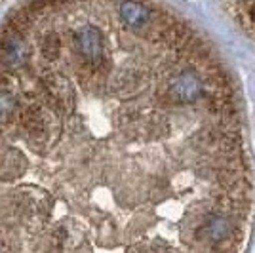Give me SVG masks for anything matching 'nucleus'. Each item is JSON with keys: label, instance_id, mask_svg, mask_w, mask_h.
Segmentation results:
<instances>
[{"label": "nucleus", "instance_id": "f257e3e1", "mask_svg": "<svg viewBox=\"0 0 255 253\" xmlns=\"http://www.w3.org/2000/svg\"><path fill=\"white\" fill-rule=\"evenodd\" d=\"M204 92V84L200 76L194 73H185L173 76L170 82V95L179 103H194Z\"/></svg>", "mask_w": 255, "mask_h": 253}, {"label": "nucleus", "instance_id": "f03ea898", "mask_svg": "<svg viewBox=\"0 0 255 253\" xmlns=\"http://www.w3.org/2000/svg\"><path fill=\"white\" fill-rule=\"evenodd\" d=\"M76 44L78 50L88 61L99 63L103 57V34L97 27H82L76 32Z\"/></svg>", "mask_w": 255, "mask_h": 253}, {"label": "nucleus", "instance_id": "7ed1b4c3", "mask_svg": "<svg viewBox=\"0 0 255 253\" xmlns=\"http://www.w3.org/2000/svg\"><path fill=\"white\" fill-rule=\"evenodd\" d=\"M31 55V48L27 40L19 36V34H11L10 38L4 40V46H2V63L11 67V69H19L27 63Z\"/></svg>", "mask_w": 255, "mask_h": 253}, {"label": "nucleus", "instance_id": "20e7f679", "mask_svg": "<svg viewBox=\"0 0 255 253\" xmlns=\"http://www.w3.org/2000/svg\"><path fill=\"white\" fill-rule=\"evenodd\" d=\"M120 17L131 29H139L143 25H147L150 19V10L147 6H143L137 0H124L120 4Z\"/></svg>", "mask_w": 255, "mask_h": 253}, {"label": "nucleus", "instance_id": "39448f33", "mask_svg": "<svg viewBox=\"0 0 255 253\" xmlns=\"http://www.w3.org/2000/svg\"><path fill=\"white\" fill-rule=\"evenodd\" d=\"M11 109H13V99L10 95H2L0 97V113L2 115H8Z\"/></svg>", "mask_w": 255, "mask_h": 253}]
</instances>
